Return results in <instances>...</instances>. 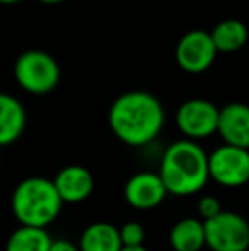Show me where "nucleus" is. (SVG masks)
Masks as SVG:
<instances>
[{
	"mask_svg": "<svg viewBox=\"0 0 249 251\" xmlns=\"http://www.w3.org/2000/svg\"><path fill=\"white\" fill-rule=\"evenodd\" d=\"M220 109L212 101L188 100L178 108L176 126L188 140H202L217 133Z\"/></svg>",
	"mask_w": 249,
	"mask_h": 251,
	"instance_id": "0eeeda50",
	"label": "nucleus"
},
{
	"mask_svg": "<svg viewBox=\"0 0 249 251\" xmlns=\"http://www.w3.org/2000/svg\"><path fill=\"white\" fill-rule=\"evenodd\" d=\"M40 3H45V5H58V3H62L63 0H38Z\"/></svg>",
	"mask_w": 249,
	"mask_h": 251,
	"instance_id": "412c9836",
	"label": "nucleus"
},
{
	"mask_svg": "<svg viewBox=\"0 0 249 251\" xmlns=\"http://www.w3.org/2000/svg\"><path fill=\"white\" fill-rule=\"evenodd\" d=\"M219 53H236L248 43L249 31L246 24L239 19H224L210 31Z\"/></svg>",
	"mask_w": 249,
	"mask_h": 251,
	"instance_id": "2eb2a0df",
	"label": "nucleus"
},
{
	"mask_svg": "<svg viewBox=\"0 0 249 251\" xmlns=\"http://www.w3.org/2000/svg\"><path fill=\"white\" fill-rule=\"evenodd\" d=\"M80 251H120L121 239L116 226L110 222H94L80 234Z\"/></svg>",
	"mask_w": 249,
	"mask_h": 251,
	"instance_id": "4468645a",
	"label": "nucleus"
},
{
	"mask_svg": "<svg viewBox=\"0 0 249 251\" xmlns=\"http://www.w3.org/2000/svg\"><path fill=\"white\" fill-rule=\"evenodd\" d=\"M166 122L162 102L147 91H128L113 101L108 113L111 132L130 147H143L159 137Z\"/></svg>",
	"mask_w": 249,
	"mask_h": 251,
	"instance_id": "f257e3e1",
	"label": "nucleus"
},
{
	"mask_svg": "<svg viewBox=\"0 0 249 251\" xmlns=\"http://www.w3.org/2000/svg\"><path fill=\"white\" fill-rule=\"evenodd\" d=\"M26 128V109L12 94L0 93V147L19 140Z\"/></svg>",
	"mask_w": 249,
	"mask_h": 251,
	"instance_id": "f8f14e48",
	"label": "nucleus"
},
{
	"mask_svg": "<svg viewBox=\"0 0 249 251\" xmlns=\"http://www.w3.org/2000/svg\"><path fill=\"white\" fill-rule=\"evenodd\" d=\"M169 245L174 251H202L206 246L203 221L195 217L178 221L169 232Z\"/></svg>",
	"mask_w": 249,
	"mask_h": 251,
	"instance_id": "ddd939ff",
	"label": "nucleus"
},
{
	"mask_svg": "<svg viewBox=\"0 0 249 251\" xmlns=\"http://www.w3.org/2000/svg\"><path fill=\"white\" fill-rule=\"evenodd\" d=\"M222 212V203L217 197L205 195L198 201V214L202 215V221H210V219L217 217Z\"/></svg>",
	"mask_w": 249,
	"mask_h": 251,
	"instance_id": "a211bd4d",
	"label": "nucleus"
},
{
	"mask_svg": "<svg viewBox=\"0 0 249 251\" xmlns=\"http://www.w3.org/2000/svg\"><path fill=\"white\" fill-rule=\"evenodd\" d=\"M217 48L210 33L193 29L180 38L174 50L176 63L188 74H202L213 65L217 58Z\"/></svg>",
	"mask_w": 249,
	"mask_h": 251,
	"instance_id": "6e6552de",
	"label": "nucleus"
},
{
	"mask_svg": "<svg viewBox=\"0 0 249 251\" xmlns=\"http://www.w3.org/2000/svg\"><path fill=\"white\" fill-rule=\"evenodd\" d=\"M210 179L224 188H239L249 181V151L222 144L208 154Z\"/></svg>",
	"mask_w": 249,
	"mask_h": 251,
	"instance_id": "423d86ee",
	"label": "nucleus"
},
{
	"mask_svg": "<svg viewBox=\"0 0 249 251\" xmlns=\"http://www.w3.org/2000/svg\"><path fill=\"white\" fill-rule=\"evenodd\" d=\"M118 231H120V239L123 246H143L145 231L142 224H138L136 221L125 222L121 227H118Z\"/></svg>",
	"mask_w": 249,
	"mask_h": 251,
	"instance_id": "f3484780",
	"label": "nucleus"
},
{
	"mask_svg": "<svg viewBox=\"0 0 249 251\" xmlns=\"http://www.w3.org/2000/svg\"><path fill=\"white\" fill-rule=\"evenodd\" d=\"M205 243L212 251H248L249 222L241 214L222 210L217 217L203 222Z\"/></svg>",
	"mask_w": 249,
	"mask_h": 251,
	"instance_id": "39448f33",
	"label": "nucleus"
},
{
	"mask_svg": "<svg viewBox=\"0 0 249 251\" xmlns=\"http://www.w3.org/2000/svg\"><path fill=\"white\" fill-rule=\"evenodd\" d=\"M17 2H21V0H0V3H3V5H12V3Z\"/></svg>",
	"mask_w": 249,
	"mask_h": 251,
	"instance_id": "4be33fe9",
	"label": "nucleus"
},
{
	"mask_svg": "<svg viewBox=\"0 0 249 251\" xmlns=\"http://www.w3.org/2000/svg\"><path fill=\"white\" fill-rule=\"evenodd\" d=\"M14 77L21 89L34 96H45L60 84V65L43 50H27L17 56L14 63Z\"/></svg>",
	"mask_w": 249,
	"mask_h": 251,
	"instance_id": "20e7f679",
	"label": "nucleus"
},
{
	"mask_svg": "<svg viewBox=\"0 0 249 251\" xmlns=\"http://www.w3.org/2000/svg\"><path fill=\"white\" fill-rule=\"evenodd\" d=\"M125 200L136 210H152L159 207L169 193L160 179L159 173H136L126 181L123 190Z\"/></svg>",
	"mask_w": 249,
	"mask_h": 251,
	"instance_id": "1a4fd4ad",
	"label": "nucleus"
},
{
	"mask_svg": "<svg viewBox=\"0 0 249 251\" xmlns=\"http://www.w3.org/2000/svg\"><path fill=\"white\" fill-rule=\"evenodd\" d=\"M53 185L63 203H80L94 192V176L84 166L70 164L57 173Z\"/></svg>",
	"mask_w": 249,
	"mask_h": 251,
	"instance_id": "9b49d317",
	"label": "nucleus"
},
{
	"mask_svg": "<svg viewBox=\"0 0 249 251\" xmlns=\"http://www.w3.org/2000/svg\"><path fill=\"white\" fill-rule=\"evenodd\" d=\"M217 133L227 146L249 151V106L244 102L224 106L219 113Z\"/></svg>",
	"mask_w": 249,
	"mask_h": 251,
	"instance_id": "9d476101",
	"label": "nucleus"
},
{
	"mask_svg": "<svg viewBox=\"0 0 249 251\" xmlns=\"http://www.w3.org/2000/svg\"><path fill=\"white\" fill-rule=\"evenodd\" d=\"M51 243L46 229L19 226L7 239L5 251H50Z\"/></svg>",
	"mask_w": 249,
	"mask_h": 251,
	"instance_id": "dca6fc26",
	"label": "nucleus"
},
{
	"mask_svg": "<svg viewBox=\"0 0 249 251\" xmlns=\"http://www.w3.org/2000/svg\"><path fill=\"white\" fill-rule=\"evenodd\" d=\"M63 201L53 185V179L43 176H31L14 188L10 208L14 217L26 227L46 229L57 221Z\"/></svg>",
	"mask_w": 249,
	"mask_h": 251,
	"instance_id": "7ed1b4c3",
	"label": "nucleus"
},
{
	"mask_svg": "<svg viewBox=\"0 0 249 251\" xmlns=\"http://www.w3.org/2000/svg\"><path fill=\"white\" fill-rule=\"evenodd\" d=\"M120 251H149L145 246H121Z\"/></svg>",
	"mask_w": 249,
	"mask_h": 251,
	"instance_id": "aec40b11",
	"label": "nucleus"
},
{
	"mask_svg": "<svg viewBox=\"0 0 249 251\" xmlns=\"http://www.w3.org/2000/svg\"><path fill=\"white\" fill-rule=\"evenodd\" d=\"M50 251H80V250L79 246L67 241V239H57V241L51 243Z\"/></svg>",
	"mask_w": 249,
	"mask_h": 251,
	"instance_id": "6ab92c4d",
	"label": "nucleus"
},
{
	"mask_svg": "<svg viewBox=\"0 0 249 251\" xmlns=\"http://www.w3.org/2000/svg\"><path fill=\"white\" fill-rule=\"evenodd\" d=\"M159 176L169 195H195L210 179L208 154L193 140H176L160 159Z\"/></svg>",
	"mask_w": 249,
	"mask_h": 251,
	"instance_id": "f03ea898",
	"label": "nucleus"
}]
</instances>
